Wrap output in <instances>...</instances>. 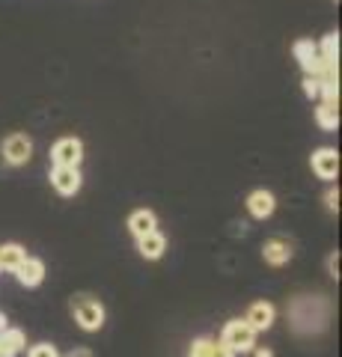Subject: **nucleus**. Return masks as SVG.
Returning <instances> with one entry per match:
<instances>
[{
    "label": "nucleus",
    "mask_w": 342,
    "mask_h": 357,
    "mask_svg": "<svg viewBox=\"0 0 342 357\" xmlns=\"http://www.w3.org/2000/svg\"><path fill=\"white\" fill-rule=\"evenodd\" d=\"M72 316L84 331H98L104 325V307L90 295H81L72 301Z\"/></svg>",
    "instance_id": "1"
},
{
    "label": "nucleus",
    "mask_w": 342,
    "mask_h": 357,
    "mask_svg": "<svg viewBox=\"0 0 342 357\" xmlns=\"http://www.w3.org/2000/svg\"><path fill=\"white\" fill-rule=\"evenodd\" d=\"M220 342L229 345L233 351H253L256 349V331H253L244 319H233V321H226Z\"/></svg>",
    "instance_id": "2"
},
{
    "label": "nucleus",
    "mask_w": 342,
    "mask_h": 357,
    "mask_svg": "<svg viewBox=\"0 0 342 357\" xmlns=\"http://www.w3.org/2000/svg\"><path fill=\"white\" fill-rule=\"evenodd\" d=\"M84 158V143L78 137H60L51 146V161L54 167H78Z\"/></svg>",
    "instance_id": "3"
},
{
    "label": "nucleus",
    "mask_w": 342,
    "mask_h": 357,
    "mask_svg": "<svg viewBox=\"0 0 342 357\" xmlns=\"http://www.w3.org/2000/svg\"><path fill=\"white\" fill-rule=\"evenodd\" d=\"M0 152H3V161L13 164V167H21L30 161L33 155V140L27 137V134H9V137L3 140V146H0Z\"/></svg>",
    "instance_id": "4"
},
{
    "label": "nucleus",
    "mask_w": 342,
    "mask_h": 357,
    "mask_svg": "<svg viewBox=\"0 0 342 357\" xmlns=\"http://www.w3.org/2000/svg\"><path fill=\"white\" fill-rule=\"evenodd\" d=\"M51 185L57 188V194L75 197V194L81 191V173H78V167H54V170H51Z\"/></svg>",
    "instance_id": "5"
},
{
    "label": "nucleus",
    "mask_w": 342,
    "mask_h": 357,
    "mask_svg": "<svg viewBox=\"0 0 342 357\" xmlns=\"http://www.w3.org/2000/svg\"><path fill=\"white\" fill-rule=\"evenodd\" d=\"M274 319H277V310H274V304H268V301H256V304H250L244 321L253 328V331H268L274 325Z\"/></svg>",
    "instance_id": "6"
},
{
    "label": "nucleus",
    "mask_w": 342,
    "mask_h": 357,
    "mask_svg": "<svg viewBox=\"0 0 342 357\" xmlns=\"http://www.w3.org/2000/svg\"><path fill=\"white\" fill-rule=\"evenodd\" d=\"M313 170H316L318 178H325V182L336 178V173H339V152L336 149H318L313 155Z\"/></svg>",
    "instance_id": "7"
},
{
    "label": "nucleus",
    "mask_w": 342,
    "mask_h": 357,
    "mask_svg": "<svg viewBox=\"0 0 342 357\" xmlns=\"http://www.w3.org/2000/svg\"><path fill=\"white\" fill-rule=\"evenodd\" d=\"M247 208H250V215H253V218L265 220V218H271V215H274V208H277V199H274L271 191L259 188V191H253V194L247 197Z\"/></svg>",
    "instance_id": "8"
},
{
    "label": "nucleus",
    "mask_w": 342,
    "mask_h": 357,
    "mask_svg": "<svg viewBox=\"0 0 342 357\" xmlns=\"http://www.w3.org/2000/svg\"><path fill=\"white\" fill-rule=\"evenodd\" d=\"M155 227H158V218H155V211H149V208H140L128 218V229L134 238H143V236H149V232H155Z\"/></svg>",
    "instance_id": "9"
},
{
    "label": "nucleus",
    "mask_w": 342,
    "mask_h": 357,
    "mask_svg": "<svg viewBox=\"0 0 342 357\" xmlns=\"http://www.w3.org/2000/svg\"><path fill=\"white\" fill-rule=\"evenodd\" d=\"M187 357H235V351L220 340H196L191 345V351H187Z\"/></svg>",
    "instance_id": "10"
},
{
    "label": "nucleus",
    "mask_w": 342,
    "mask_h": 357,
    "mask_svg": "<svg viewBox=\"0 0 342 357\" xmlns=\"http://www.w3.org/2000/svg\"><path fill=\"white\" fill-rule=\"evenodd\" d=\"M262 256H265L268 265H286L292 259V244L286 238H271V241H265Z\"/></svg>",
    "instance_id": "11"
},
{
    "label": "nucleus",
    "mask_w": 342,
    "mask_h": 357,
    "mask_svg": "<svg viewBox=\"0 0 342 357\" xmlns=\"http://www.w3.org/2000/svg\"><path fill=\"white\" fill-rule=\"evenodd\" d=\"M15 277L21 286H39L42 277H45V265H42V259H30L27 256V259L15 268Z\"/></svg>",
    "instance_id": "12"
},
{
    "label": "nucleus",
    "mask_w": 342,
    "mask_h": 357,
    "mask_svg": "<svg viewBox=\"0 0 342 357\" xmlns=\"http://www.w3.org/2000/svg\"><path fill=\"white\" fill-rule=\"evenodd\" d=\"M137 250H140L143 259H158V256L167 250V238H164L161 232L155 229V232H149V236L137 238Z\"/></svg>",
    "instance_id": "13"
},
{
    "label": "nucleus",
    "mask_w": 342,
    "mask_h": 357,
    "mask_svg": "<svg viewBox=\"0 0 342 357\" xmlns=\"http://www.w3.org/2000/svg\"><path fill=\"white\" fill-rule=\"evenodd\" d=\"M27 345V337L24 331L18 328H6L3 333H0V357H15L21 349Z\"/></svg>",
    "instance_id": "14"
},
{
    "label": "nucleus",
    "mask_w": 342,
    "mask_h": 357,
    "mask_svg": "<svg viewBox=\"0 0 342 357\" xmlns=\"http://www.w3.org/2000/svg\"><path fill=\"white\" fill-rule=\"evenodd\" d=\"M24 259H27V250L21 248V244H3V248H0V268H3V271L15 274V268Z\"/></svg>",
    "instance_id": "15"
},
{
    "label": "nucleus",
    "mask_w": 342,
    "mask_h": 357,
    "mask_svg": "<svg viewBox=\"0 0 342 357\" xmlns=\"http://www.w3.org/2000/svg\"><path fill=\"white\" fill-rule=\"evenodd\" d=\"M316 119H318V126H322L325 131H336V126H339V110H336V105L322 102V105L316 107Z\"/></svg>",
    "instance_id": "16"
},
{
    "label": "nucleus",
    "mask_w": 342,
    "mask_h": 357,
    "mask_svg": "<svg viewBox=\"0 0 342 357\" xmlns=\"http://www.w3.org/2000/svg\"><path fill=\"white\" fill-rule=\"evenodd\" d=\"M318 57H322L325 63H330V66H336V57H339V36L336 33H327L325 36L322 48H318Z\"/></svg>",
    "instance_id": "17"
},
{
    "label": "nucleus",
    "mask_w": 342,
    "mask_h": 357,
    "mask_svg": "<svg viewBox=\"0 0 342 357\" xmlns=\"http://www.w3.org/2000/svg\"><path fill=\"white\" fill-rule=\"evenodd\" d=\"M27 357H60V354H57V349H54V345L39 342V345H33V349L27 351Z\"/></svg>",
    "instance_id": "18"
},
{
    "label": "nucleus",
    "mask_w": 342,
    "mask_h": 357,
    "mask_svg": "<svg viewBox=\"0 0 342 357\" xmlns=\"http://www.w3.org/2000/svg\"><path fill=\"white\" fill-rule=\"evenodd\" d=\"M304 93L306 96H318V77H310V75H306V81H304Z\"/></svg>",
    "instance_id": "19"
},
{
    "label": "nucleus",
    "mask_w": 342,
    "mask_h": 357,
    "mask_svg": "<svg viewBox=\"0 0 342 357\" xmlns=\"http://www.w3.org/2000/svg\"><path fill=\"white\" fill-rule=\"evenodd\" d=\"M325 203H327V208H330V211H336V208H339V191H327Z\"/></svg>",
    "instance_id": "20"
},
{
    "label": "nucleus",
    "mask_w": 342,
    "mask_h": 357,
    "mask_svg": "<svg viewBox=\"0 0 342 357\" xmlns=\"http://www.w3.org/2000/svg\"><path fill=\"white\" fill-rule=\"evenodd\" d=\"M327 265H330V274L336 277V274H339V256L334 253V256H330V262H327Z\"/></svg>",
    "instance_id": "21"
},
{
    "label": "nucleus",
    "mask_w": 342,
    "mask_h": 357,
    "mask_svg": "<svg viewBox=\"0 0 342 357\" xmlns=\"http://www.w3.org/2000/svg\"><path fill=\"white\" fill-rule=\"evenodd\" d=\"M69 357H93V351H90V349H75Z\"/></svg>",
    "instance_id": "22"
},
{
    "label": "nucleus",
    "mask_w": 342,
    "mask_h": 357,
    "mask_svg": "<svg viewBox=\"0 0 342 357\" xmlns=\"http://www.w3.org/2000/svg\"><path fill=\"white\" fill-rule=\"evenodd\" d=\"M253 351H256V357H274L271 349H253Z\"/></svg>",
    "instance_id": "23"
},
{
    "label": "nucleus",
    "mask_w": 342,
    "mask_h": 357,
    "mask_svg": "<svg viewBox=\"0 0 342 357\" xmlns=\"http://www.w3.org/2000/svg\"><path fill=\"white\" fill-rule=\"evenodd\" d=\"M9 325H6V316H3V312H0V333H3Z\"/></svg>",
    "instance_id": "24"
}]
</instances>
